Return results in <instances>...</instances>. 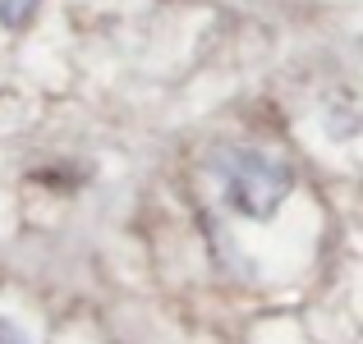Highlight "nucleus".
I'll return each instance as SVG.
<instances>
[{"instance_id": "f257e3e1", "label": "nucleus", "mask_w": 363, "mask_h": 344, "mask_svg": "<svg viewBox=\"0 0 363 344\" xmlns=\"http://www.w3.org/2000/svg\"><path fill=\"white\" fill-rule=\"evenodd\" d=\"M212 179L221 188L225 207L240 216H253V221H267L294 188L290 161L272 156V151H257V147H216Z\"/></svg>"}, {"instance_id": "f03ea898", "label": "nucleus", "mask_w": 363, "mask_h": 344, "mask_svg": "<svg viewBox=\"0 0 363 344\" xmlns=\"http://www.w3.org/2000/svg\"><path fill=\"white\" fill-rule=\"evenodd\" d=\"M37 5H42V0H0V23L5 28H23L28 18L37 14Z\"/></svg>"}, {"instance_id": "7ed1b4c3", "label": "nucleus", "mask_w": 363, "mask_h": 344, "mask_svg": "<svg viewBox=\"0 0 363 344\" xmlns=\"http://www.w3.org/2000/svg\"><path fill=\"white\" fill-rule=\"evenodd\" d=\"M0 344H33V336L23 326H14L9 317H0Z\"/></svg>"}]
</instances>
